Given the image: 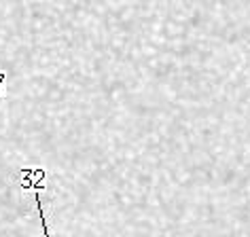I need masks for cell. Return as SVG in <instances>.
Returning <instances> with one entry per match:
<instances>
[{
	"label": "cell",
	"mask_w": 250,
	"mask_h": 237,
	"mask_svg": "<svg viewBox=\"0 0 250 237\" xmlns=\"http://www.w3.org/2000/svg\"><path fill=\"white\" fill-rule=\"evenodd\" d=\"M34 201H36V208H39V214H41V220H42V231H45V235L49 237V224H47V216H45V210H42V201H41L39 191H36V195H34Z\"/></svg>",
	"instance_id": "6da1fadb"
}]
</instances>
